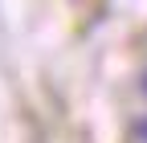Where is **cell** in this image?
<instances>
[{
	"label": "cell",
	"mask_w": 147,
	"mask_h": 143,
	"mask_svg": "<svg viewBox=\"0 0 147 143\" xmlns=\"http://www.w3.org/2000/svg\"><path fill=\"white\" fill-rule=\"evenodd\" d=\"M143 94H147V74H143ZM135 135L147 143V115H139V123H135Z\"/></svg>",
	"instance_id": "cell-1"
}]
</instances>
